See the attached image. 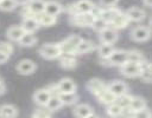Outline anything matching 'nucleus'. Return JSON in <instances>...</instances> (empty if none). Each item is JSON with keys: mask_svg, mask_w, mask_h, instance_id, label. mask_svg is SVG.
Wrapping results in <instances>:
<instances>
[{"mask_svg": "<svg viewBox=\"0 0 152 118\" xmlns=\"http://www.w3.org/2000/svg\"><path fill=\"white\" fill-rule=\"evenodd\" d=\"M112 66H121L128 60V51L125 50H114L113 53L106 59Z\"/></svg>", "mask_w": 152, "mask_h": 118, "instance_id": "39448f33", "label": "nucleus"}, {"mask_svg": "<svg viewBox=\"0 0 152 118\" xmlns=\"http://www.w3.org/2000/svg\"><path fill=\"white\" fill-rule=\"evenodd\" d=\"M0 52H4L8 55H11L13 53V46L12 44L7 42V41H1L0 42Z\"/></svg>", "mask_w": 152, "mask_h": 118, "instance_id": "4c0bfd02", "label": "nucleus"}, {"mask_svg": "<svg viewBox=\"0 0 152 118\" xmlns=\"http://www.w3.org/2000/svg\"><path fill=\"white\" fill-rule=\"evenodd\" d=\"M82 38L80 35L72 34L68 38H65L62 42H59L61 48H62V54H75V51L81 42Z\"/></svg>", "mask_w": 152, "mask_h": 118, "instance_id": "20e7f679", "label": "nucleus"}, {"mask_svg": "<svg viewBox=\"0 0 152 118\" xmlns=\"http://www.w3.org/2000/svg\"><path fill=\"white\" fill-rule=\"evenodd\" d=\"M87 87H88V90L90 91V93H93L94 96H96V97H97V96H99L103 90H106V88H107V85H106L102 80L94 78V79H90V80L88 81Z\"/></svg>", "mask_w": 152, "mask_h": 118, "instance_id": "2eb2a0df", "label": "nucleus"}, {"mask_svg": "<svg viewBox=\"0 0 152 118\" xmlns=\"http://www.w3.org/2000/svg\"><path fill=\"white\" fill-rule=\"evenodd\" d=\"M45 106H46L51 112L59 110V109L63 106V103H62V99H61L59 94H58V93L51 94V97H50V99H49V101H48V104H46Z\"/></svg>", "mask_w": 152, "mask_h": 118, "instance_id": "5701e85b", "label": "nucleus"}, {"mask_svg": "<svg viewBox=\"0 0 152 118\" xmlns=\"http://www.w3.org/2000/svg\"><path fill=\"white\" fill-rule=\"evenodd\" d=\"M95 5L90 1V0H78L76 4L72 5L71 9H72V13H88V12H91L94 9Z\"/></svg>", "mask_w": 152, "mask_h": 118, "instance_id": "9b49d317", "label": "nucleus"}, {"mask_svg": "<svg viewBox=\"0 0 152 118\" xmlns=\"http://www.w3.org/2000/svg\"><path fill=\"white\" fill-rule=\"evenodd\" d=\"M151 37V28L146 26H137L131 31V39L134 41H146Z\"/></svg>", "mask_w": 152, "mask_h": 118, "instance_id": "0eeeda50", "label": "nucleus"}, {"mask_svg": "<svg viewBox=\"0 0 152 118\" xmlns=\"http://www.w3.org/2000/svg\"><path fill=\"white\" fill-rule=\"evenodd\" d=\"M15 68H17L18 73L24 74V76H27V74H32L36 71L37 65L32 60H30V59H24V60H20L18 63V65H17Z\"/></svg>", "mask_w": 152, "mask_h": 118, "instance_id": "1a4fd4ad", "label": "nucleus"}, {"mask_svg": "<svg viewBox=\"0 0 152 118\" xmlns=\"http://www.w3.org/2000/svg\"><path fill=\"white\" fill-rule=\"evenodd\" d=\"M94 48H95V44L91 40H84V39H82L81 42L78 44L76 51H75V54H84V53L91 52Z\"/></svg>", "mask_w": 152, "mask_h": 118, "instance_id": "4be33fe9", "label": "nucleus"}, {"mask_svg": "<svg viewBox=\"0 0 152 118\" xmlns=\"http://www.w3.org/2000/svg\"><path fill=\"white\" fill-rule=\"evenodd\" d=\"M32 116L33 117H50L51 116V111L46 106H43L42 109H37L36 112Z\"/></svg>", "mask_w": 152, "mask_h": 118, "instance_id": "58836bf2", "label": "nucleus"}, {"mask_svg": "<svg viewBox=\"0 0 152 118\" xmlns=\"http://www.w3.org/2000/svg\"><path fill=\"white\" fill-rule=\"evenodd\" d=\"M128 107L132 110V112H135V111H139V110L146 107V101H145V99L141 98V97H132ZM132 114H133V113H132Z\"/></svg>", "mask_w": 152, "mask_h": 118, "instance_id": "c85d7f7f", "label": "nucleus"}, {"mask_svg": "<svg viewBox=\"0 0 152 118\" xmlns=\"http://www.w3.org/2000/svg\"><path fill=\"white\" fill-rule=\"evenodd\" d=\"M24 33H25V31H24V28L21 26H11L7 30L6 35L12 41H19L20 38L24 35Z\"/></svg>", "mask_w": 152, "mask_h": 118, "instance_id": "aec40b11", "label": "nucleus"}, {"mask_svg": "<svg viewBox=\"0 0 152 118\" xmlns=\"http://www.w3.org/2000/svg\"><path fill=\"white\" fill-rule=\"evenodd\" d=\"M126 15L128 17L129 21H141L145 19L146 13L142 8L139 7H131L126 11Z\"/></svg>", "mask_w": 152, "mask_h": 118, "instance_id": "f3484780", "label": "nucleus"}, {"mask_svg": "<svg viewBox=\"0 0 152 118\" xmlns=\"http://www.w3.org/2000/svg\"><path fill=\"white\" fill-rule=\"evenodd\" d=\"M57 88L59 93H68V92H76V84L72 79L70 78H63L58 81L57 84Z\"/></svg>", "mask_w": 152, "mask_h": 118, "instance_id": "ddd939ff", "label": "nucleus"}, {"mask_svg": "<svg viewBox=\"0 0 152 118\" xmlns=\"http://www.w3.org/2000/svg\"><path fill=\"white\" fill-rule=\"evenodd\" d=\"M4 92H5V85H4L2 80L0 79V94H2Z\"/></svg>", "mask_w": 152, "mask_h": 118, "instance_id": "79ce46f5", "label": "nucleus"}, {"mask_svg": "<svg viewBox=\"0 0 152 118\" xmlns=\"http://www.w3.org/2000/svg\"><path fill=\"white\" fill-rule=\"evenodd\" d=\"M20 46H25V47H28V46H33L36 42H37V38L33 33L31 32H25L24 35L20 38V40L18 41Z\"/></svg>", "mask_w": 152, "mask_h": 118, "instance_id": "bb28decb", "label": "nucleus"}, {"mask_svg": "<svg viewBox=\"0 0 152 118\" xmlns=\"http://www.w3.org/2000/svg\"><path fill=\"white\" fill-rule=\"evenodd\" d=\"M107 26H109V24H108L106 20H103L102 18H100V17L95 18V20H94V22H93V25H91V27H93L96 32H101V31L104 30Z\"/></svg>", "mask_w": 152, "mask_h": 118, "instance_id": "72a5a7b5", "label": "nucleus"}, {"mask_svg": "<svg viewBox=\"0 0 152 118\" xmlns=\"http://www.w3.org/2000/svg\"><path fill=\"white\" fill-rule=\"evenodd\" d=\"M17 7V1L15 0H1L0 1V9L5 12L13 11Z\"/></svg>", "mask_w": 152, "mask_h": 118, "instance_id": "c9c22d12", "label": "nucleus"}, {"mask_svg": "<svg viewBox=\"0 0 152 118\" xmlns=\"http://www.w3.org/2000/svg\"><path fill=\"white\" fill-rule=\"evenodd\" d=\"M107 87L115 97H119L124 93H127V85L121 80H114L110 84H108Z\"/></svg>", "mask_w": 152, "mask_h": 118, "instance_id": "dca6fc26", "label": "nucleus"}, {"mask_svg": "<svg viewBox=\"0 0 152 118\" xmlns=\"http://www.w3.org/2000/svg\"><path fill=\"white\" fill-rule=\"evenodd\" d=\"M132 117H139V118H148V117H152V112H151V110H150V109L146 106V107H144V109H141V110H139V111H135V112H133Z\"/></svg>", "mask_w": 152, "mask_h": 118, "instance_id": "e433bc0d", "label": "nucleus"}, {"mask_svg": "<svg viewBox=\"0 0 152 118\" xmlns=\"http://www.w3.org/2000/svg\"><path fill=\"white\" fill-rule=\"evenodd\" d=\"M97 99H99V101L100 103H102V104H104V105H109V104H112V103H114L115 101V99H116V97L108 90V87L106 88V90H103L99 96H97Z\"/></svg>", "mask_w": 152, "mask_h": 118, "instance_id": "393cba45", "label": "nucleus"}, {"mask_svg": "<svg viewBox=\"0 0 152 118\" xmlns=\"http://www.w3.org/2000/svg\"><path fill=\"white\" fill-rule=\"evenodd\" d=\"M144 4L148 7H152V0H144Z\"/></svg>", "mask_w": 152, "mask_h": 118, "instance_id": "37998d69", "label": "nucleus"}, {"mask_svg": "<svg viewBox=\"0 0 152 118\" xmlns=\"http://www.w3.org/2000/svg\"><path fill=\"white\" fill-rule=\"evenodd\" d=\"M8 58H10L8 54H6L4 52H0V64H5L8 60Z\"/></svg>", "mask_w": 152, "mask_h": 118, "instance_id": "a19ab883", "label": "nucleus"}, {"mask_svg": "<svg viewBox=\"0 0 152 118\" xmlns=\"http://www.w3.org/2000/svg\"><path fill=\"white\" fill-rule=\"evenodd\" d=\"M95 20V15L91 12L88 13H74L70 17V22L75 26L80 27H91L93 22Z\"/></svg>", "mask_w": 152, "mask_h": 118, "instance_id": "f03ea898", "label": "nucleus"}, {"mask_svg": "<svg viewBox=\"0 0 152 118\" xmlns=\"http://www.w3.org/2000/svg\"><path fill=\"white\" fill-rule=\"evenodd\" d=\"M148 27H150V28H151V30H152V18H151V19H150V26H148Z\"/></svg>", "mask_w": 152, "mask_h": 118, "instance_id": "c03bdc74", "label": "nucleus"}, {"mask_svg": "<svg viewBox=\"0 0 152 118\" xmlns=\"http://www.w3.org/2000/svg\"><path fill=\"white\" fill-rule=\"evenodd\" d=\"M74 114L76 117H80V118H88V117H91L94 114V110L88 104H80L75 107Z\"/></svg>", "mask_w": 152, "mask_h": 118, "instance_id": "a211bd4d", "label": "nucleus"}, {"mask_svg": "<svg viewBox=\"0 0 152 118\" xmlns=\"http://www.w3.org/2000/svg\"><path fill=\"white\" fill-rule=\"evenodd\" d=\"M100 33V41L104 44H114L118 40V32L112 26H107Z\"/></svg>", "mask_w": 152, "mask_h": 118, "instance_id": "6e6552de", "label": "nucleus"}, {"mask_svg": "<svg viewBox=\"0 0 152 118\" xmlns=\"http://www.w3.org/2000/svg\"><path fill=\"white\" fill-rule=\"evenodd\" d=\"M44 8H45L44 0H27V2L25 4L26 15H38L44 12Z\"/></svg>", "mask_w": 152, "mask_h": 118, "instance_id": "423d86ee", "label": "nucleus"}, {"mask_svg": "<svg viewBox=\"0 0 152 118\" xmlns=\"http://www.w3.org/2000/svg\"><path fill=\"white\" fill-rule=\"evenodd\" d=\"M127 61H137V63H145L146 59L145 57L142 55L141 52L139 51H135V50H132V51H128V60Z\"/></svg>", "mask_w": 152, "mask_h": 118, "instance_id": "473e14b6", "label": "nucleus"}, {"mask_svg": "<svg viewBox=\"0 0 152 118\" xmlns=\"http://www.w3.org/2000/svg\"><path fill=\"white\" fill-rule=\"evenodd\" d=\"M39 22L36 18V15H26L24 17V20H23V24H21V27L24 28L25 32H36L39 27Z\"/></svg>", "mask_w": 152, "mask_h": 118, "instance_id": "4468645a", "label": "nucleus"}, {"mask_svg": "<svg viewBox=\"0 0 152 118\" xmlns=\"http://www.w3.org/2000/svg\"><path fill=\"white\" fill-rule=\"evenodd\" d=\"M122 107L118 104V103H112V104H109L108 105V107H107V113H108V116H110V117H119V116H121V113H122Z\"/></svg>", "mask_w": 152, "mask_h": 118, "instance_id": "2f4dec72", "label": "nucleus"}, {"mask_svg": "<svg viewBox=\"0 0 152 118\" xmlns=\"http://www.w3.org/2000/svg\"><path fill=\"white\" fill-rule=\"evenodd\" d=\"M63 105H72L78 100V96L76 92H68V93H58Z\"/></svg>", "mask_w": 152, "mask_h": 118, "instance_id": "c756f323", "label": "nucleus"}, {"mask_svg": "<svg viewBox=\"0 0 152 118\" xmlns=\"http://www.w3.org/2000/svg\"><path fill=\"white\" fill-rule=\"evenodd\" d=\"M145 83H152V63L145 61L142 64V71L139 76Z\"/></svg>", "mask_w": 152, "mask_h": 118, "instance_id": "a878e982", "label": "nucleus"}, {"mask_svg": "<svg viewBox=\"0 0 152 118\" xmlns=\"http://www.w3.org/2000/svg\"><path fill=\"white\" fill-rule=\"evenodd\" d=\"M0 1H1V0H0Z\"/></svg>", "mask_w": 152, "mask_h": 118, "instance_id": "a18cd8bd", "label": "nucleus"}, {"mask_svg": "<svg viewBox=\"0 0 152 118\" xmlns=\"http://www.w3.org/2000/svg\"><path fill=\"white\" fill-rule=\"evenodd\" d=\"M115 48L113 47V44H104L101 42V45L99 46V55L102 59H107L114 51Z\"/></svg>", "mask_w": 152, "mask_h": 118, "instance_id": "7c9ffc66", "label": "nucleus"}, {"mask_svg": "<svg viewBox=\"0 0 152 118\" xmlns=\"http://www.w3.org/2000/svg\"><path fill=\"white\" fill-rule=\"evenodd\" d=\"M59 65L66 70L74 68L77 65V60L75 58V54H62L61 59H59Z\"/></svg>", "mask_w": 152, "mask_h": 118, "instance_id": "412c9836", "label": "nucleus"}, {"mask_svg": "<svg viewBox=\"0 0 152 118\" xmlns=\"http://www.w3.org/2000/svg\"><path fill=\"white\" fill-rule=\"evenodd\" d=\"M51 91L50 88H40L37 90L33 94V100L39 105V106H45L51 97Z\"/></svg>", "mask_w": 152, "mask_h": 118, "instance_id": "f8f14e48", "label": "nucleus"}, {"mask_svg": "<svg viewBox=\"0 0 152 118\" xmlns=\"http://www.w3.org/2000/svg\"><path fill=\"white\" fill-rule=\"evenodd\" d=\"M39 54L45 59H56L62 55V48L59 44L56 42H48L44 44L39 48Z\"/></svg>", "mask_w": 152, "mask_h": 118, "instance_id": "f257e3e1", "label": "nucleus"}, {"mask_svg": "<svg viewBox=\"0 0 152 118\" xmlns=\"http://www.w3.org/2000/svg\"><path fill=\"white\" fill-rule=\"evenodd\" d=\"M62 11H63V7H62L61 4L56 2V1H48V2H45V8H44L45 13L57 17Z\"/></svg>", "mask_w": 152, "mask_h": 118, "instance_id": "b1692460", "label": "nucleus"}, {"mask_svg": "<svg viewBox=\"0 0 152 118\" xmlns=\"http://www.w3.org/2000/svg\"><path fill=\"white\" fill-rule=\"evenodd\" d=\"M119 0H100V5L102 7H113Z\"/></svg>", "mask_w": 152, "mask_h": 118, "instance_id": "ea45409f", "label": "nucleus"}, {"mask_svg": "<svg viewBox=\"0 0 152 118\" xmlns=\"http://www.w3.org/2000/svg\"><path fill=\"white\" fill-rule=\"evenodd\" d=\"M129 24V19L126 15V13H122L121 11H119V13L113 18V20L109 22V26H112L115 30H122L125 27H127Z\"/></svg>", "mask_w": 152, "mask_h": 118, "instance_id": "9d476101", "label": "nucleus"}, {"mask_svg": "<svg viewBox=\"0 0 152 118\" xmlns=\"http://www.w3.org/2000/svg\"><path fill=\"white\" fill-rule=\"evenodd\" d=\"M142 64L144 63H137V61H126L120 66V72L122 76L128 78L139 77L142 71Z\"/></svg>", "mask_w": 152, "mask_h": 118, "instance_id": "7ed1b4c3", "label": "nucleus"}, {"mask_svg": "<svg viewBox=\"0 0 152 118\" xmlns=\"http://www.w3.org/2000/svg\"><path fill=\"white\" fill-rule=\"evenodd\" d=\"M38 22L40 26H44V27H50V26H53L57 21V17L56 15H51V14H48L45 12L36 15Z\"/></svg>", "mask_w": 152, "mask_h": 118, "instance_id": "6ab92c4d", "label": "nucleus"}, {"mask_svg": "<svg viewBox=\"0 0 152 118\" xmlns=\"http://www.w3.org/2000/svg\"><path fill=\"white\" fill-rule=\"evenodd\" d=\"M0 116L1 117H8V118L17 117L18 116V110L14 105L6 104V105H2L0 107Z\"/></svg>", "mask_w": 152, "mask_h": 118, "instance_id": "cd10ccee", "label": "nucleus"}, {"mask_svg": "<svg viewBox=\"0 0 152 118\" xmlns=\"http://www.w3.org/2000/svg\"><path fill=\"white\" fill-rule=\"evenodd\" d=\"M131 99H132V96H129V94H127V93H124V94L116 97L115 103H118L122 109H125V107H128V106H129Z\"/></svg>", "mask_w": 152, "mask_h": 118, "instance_id": "f704fd0d", "label": "nucleus"}]
</instances>
